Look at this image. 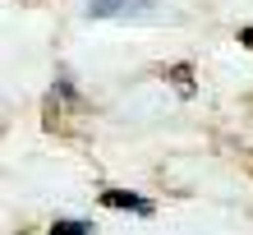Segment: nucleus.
Returning a JSON list of instances; mask_svg holds the SVG:
<instances>
[{"label": "nucleus", "instance_id": "nucleus-1", "mask_svg": "<svg viewBox=\"0 0 253 235\" xmlns=\"http://www.w3.org/2000/svg\"><path fill=\"white\" fill-rule=\"evenodd\" d=\"M92 19H157V9H147L143 0H87Z\"/></svg>", "mask_w": 253, "mask_h": 235}, {"label": "nucleus", "instance_id": "nucleus-2", "mask_svg": "<svg viewBox=\"0 0 253 235\" xmlns=\"http://www.w3.org/2000/svg\"><path fill=\"white\" fill-rule=\"evenodd\" d=\"M101 203H106V208H129V212H138V217H152V203H147L143 194H125V189H106V194H101Z\"/></svg>", "mask_w": 253, "mask_h": 235}, {"label": "nucleus", "instance_id": "nucleus-3", "mask_svg": "<svg viewBox=\"0 0 253 235\" xmlns=\"http://www.w3.org/2000/svg\"><path fill=\"white\" fill-rule=\"evenodd\" d=\"M51 235H92V226H87V222H55Z\"/></svg>", "mask_w": 253, "mask_h": 235}, {"label": "nucleus", "instance_id": "nucleus-4", "mask_svg": "<svg viewBox=\"0 0 253 235\" xmlns=\"http://www.w3.org/2000/svg\"><path fill=\"white\" fill-rule=\"evenodd\" d=\"M170 79L180 83V93H193V83H189V69H184V65H180V69H170Z\"/></svg>", "mask_w": 253, "mask_h": 235}, {"label": "nucleus", "instance_id": "nucleus-5", "mask_svg": "<svg viewBox=\"0 0 253 235\" xmlns=\"http://www.w3.org/2000/svg\"><path fill=\"white\" fill-rule=\"evenodd\" d=\"M240 42H244V47H253V28H244V33H240Z\"/></svg>", "mask_w": 253, "mask_h": 235}]
</instances>
